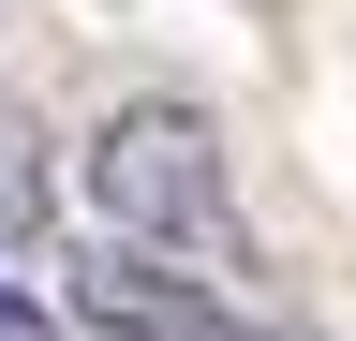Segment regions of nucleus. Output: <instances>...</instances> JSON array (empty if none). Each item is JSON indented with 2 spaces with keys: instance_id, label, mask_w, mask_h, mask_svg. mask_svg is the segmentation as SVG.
<instances>
[{
  "instance_id": "1",
  "label": "nucleus",
  "mask_w": 356,
  "mask_h": 341,
  "mask_svg": "<svg viewBox=\"0 0 356 341\" xmlns=\"http://www.w3.org/2000/svg\"><path fill=\"white\" fill-rule=\"evenodd\" d=\"M89 223L119 252H149V267H193L222 297H252V223H238V178H222V134L163 90L89 134Z\"/></svg>"
},
{
  "instance_id": "2",
  "label": "nucleus",
  "mask_w": 356,
  "mask_h": 341,
  "mask_svg": "<svg viewBox=\"0 0 356 341\" xmlns=\"http://www.w3.org/2000/svg\"><path fill=\"white\" fill-rule=\"evenodd\" d=\"M60 297H74V326L89 341H282V326H252L222 282H193V267H149V252H119V238H89V252H60Z\"/></svg>"
},
{
  "instance_id": "3",
  "label": "nucleus",
  "mask_w": 356,
  "mask_h": 341,
  "mask_svg": "<svg viewBox=\"0 0 356 341\" xmlns=\"http://www.w3.org/2000/svg\"><path fill=\"white\" fill-rule=\"evenodd\" d=\"M0 238H15V252H60V193H44V134H30V104H0Z\"/></svg>"
},
{
  "instance_id": "4",
  "label": "nucleus",
  "mask_w": 356,
  "mask_h": 341,
  "mask_svg": "<svg viewBox=\"0 0 356 341\" xmlns=\"http://www.w3.org/2000/svg\"><path fill=\"white\" fill-rule=\"evenodd\" d=\"M0 341H89V326L60 312V297H15V282H0Z\"/></svg>"
},
{
  "instance_id": "5",
  "label": "nucleus",
  "mask_w": 356,
  "mask_h": 341,
  "mask_svg": "<svg viewBox=\"0 0 356 341\" xmlns=\"http://www.w3.org/2000/svg\"><path fill=\"white\" fill-rule=\"evenodd\" d=\"M252 15H267V0H252Z\"/></svg>"
}]
</instances>
